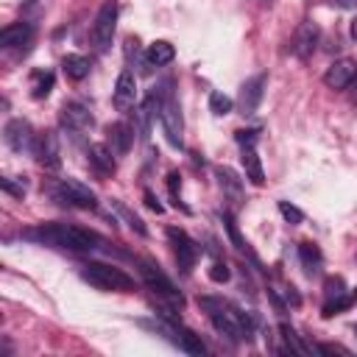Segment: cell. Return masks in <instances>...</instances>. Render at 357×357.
<instances>
[{
	"label": "cell",
	"mask_w": 357,
	"mask_h": 357,
	"mask_svg": "<svg viewBox=\"0 0 357 357\" xmlns=\"http://www.w3.org/2000/svg\"><path fill=\"white\" fill-rule=\"evenodd\" d=\"M198 307L209 315L212 326H215L220 335H226V337H231V340H251V335H254L251 318H248L240 307H234L231 301L218 298V296H201V298H198Z\"/></svg>",
	"instance_id": "cell-1"
},
{
	"label": "cell",
	"mask_w": 357,
	"mask_h": 357,
	"mask_svg": "<svg viewBox=\"0 0 357 357\" xmlns=\"http://www.w3.org/2000/svg\"><path fill=\"white\" fill-rule=\"evenodd\" d=\"M25 237L64 251H92L98 245V234L73 223H39L36 229H28Z\"/></svg>",
	"instance_id": "cell-2"
},
{
	"label": "cell",
	"mask_w": 357,
	"mask_h": 357,
	"mask_svg": "<svg viewBox=\"0 0 357 357\" xmlns=\"http://www.w3.org/2000/svg\"><path fill=\"white\" fill-rule=\"evenodd\" d=\"M81 276L92 287L106 290V293H131L134 290V279L128 273H123L120 268H112L106 262H86V265H81Z\"/></svg>",
	"instance_id": "cell-3"
},
{
	"label": "cell",
	"mask_w": 357,
	"mask_h": 357,
	"mask_svg": "<svg viewBox=\"0 0 357 357\" xmlns=\"http://www.w3.org/2000/svg\"><path fill=\"white\" fill-rule=\"evenodd\" d=\"M159 123L165 128V137L173 148H181L184 145V117H181V106H178V98L173 95V89L167 86L162 92V100H159Z\"/></svg>",
	"instance_id": "cell-4"
},
{
	"label": "cell",
	"mask_w": 357,
	"mask_h": 357,
	"mask_svg": "<svg viewBox=\"0 0 357 357\" xmlns=\"http://www.w3.org/2000/svg\"><path fill=\"white\" fill-rule=\"evenodd\" d=\"M50 195H53L59 204L73 206V209H95V206H98L95 192H92L86 184L75 181V178H61V181H56V184L50 187Z\"/></svg>",
	"instance_id": "cell-5"
},
{
	"label": "cell",
	"mask_w": 357,
	"mask_h": 357,
	"mask_svg": "<svg viewBox=\"0 0 357 357\" xmlns=\"http://www.w3.org/2000/svg\"><path fill=\"white\" fill-rule=\"evenodd\" d=\"M114 25H117V3H114V0H106V3L98 8L95 22H92V28H89V39H92V45H95L98 53L109 50L112 36H114Z\"/></svg>",
	"instance_id": "cell-6"
},
{
	"label": "cell",
	"mask_w": 357,
	"mask_h": 357,
	"mask_svg": "<svg viewBox=\"0 0 357 357\" xmlns=\"http://www.w3.org/2000/svg\"><path fill=\"white\" fill-rule=\"evenodd\" d=\"M159 329L181 349V351H187V354H204L206 351V346L201 343V337L192 332V329H184L176 318H167V321H159Z\"/></svg>",
	"instance_id": "cell-7"
},
{
	"label": "cell",
	"mask_w": 357,
	"mask_h": 357,
	"mask_svg": "<svg viewBox=\"0 0 357 357\" xmlns=\"http://www.w3.org/2000/svg\"><path fill=\"white\" fill-rule=\"evenodd\" d=\"M167 237H170V243H173V254H176L178 271H181V273H190V271L195 268V259H198V245L187 237L184 229H176V226L167 229Z\"/></svg>",
	"instance_id": "cell-8"
},
{
	"label": "cell",
	"mask_w": 357,
	"mask_h": 357,
	"mask_svg": "<svg viewBox=\"0 0 357 357\" xmlns=\"http://www.w3.org/2000/svg\"><path fill=\"white\" fill-rule=\"evenodd\" d=\"M3 139H6V145H8L11 151H17V153H22V151H33V145H36V134H33L31 123H28V120H20V117L6 123V128H3Z\"/></svg>",
	"instance_id": "cell-9"
},
{
	"label": "cell",
	"mask_w": 357,
	"mask_h": 357,
	"mask_svg": "<svg viewBox=\"0 0 357 357\" xmlns=\"http://www.w3.org/2000/svg\"><path fill=\"white\" fill-rule=\"evenodd\" d=\"M33 156L42 167L56 170L61 165V148H59V137L56 131H42L36 134V145H33Z\"/></svg>",
	"instance_id": "cell-10"
},
{
	"label": "cell",
	"mask_w": 357,
	"mask_h": 357,
	"mask_svg": "<svg viewBox=\"0 0 357 357\" xmlns=\"http://www.w3.org/2000/svg\"><path fill=\"white\" fill-rule=\"evenodd\" d=\"M349 304H351V298H349V290H346L343 279H340V276H329L326 284H324V315H326V318H329V315H337V312H343Z\"/></svg>",
	"instance_id": "cell-11"
},
{
	"label": "cell",
	"mask_w": 357,
	"mask_h": 357,
	"mask_svg": "<svg viewBox=\"0 0 357 357\" xmlns=\"http://www.w3.org/2000/svg\"><path fill=\"white\" fill-rule=\"evenodd\" d=\"M354 78H357V61H351V59H337L324 73V84L329 89H349Z\"/></svg>",
	"instance_id": "cell-12"
},
{
	"label": "cell",
	"mask_w": 357,
	"mask_h": 357,
	"mask_svg": "<svg viewBox=\"0 0 357 357\" xmlns=\"http://www.w3.org/2000/svg\"><path fill=\"white\" fill-rule=\"evenodd\" d=\"M318 36H321V31H318L315 22H301L296 28V33H293V45H290L293 53L298 59H310L315 53V47H318Z\"/></svg>",
	"instance_id": "cell-13"
},
{
	"label": "cell",
	"mask_w": 357,
	"mask_h": 357,
	"mask_svg": "<svg viewBox=\"0 0 357 357\" xmlns=\"http://www.w3.org/2000/svg\"><path fill=\"white\" fill-rule=\"evenodd\" d=\"M59 120H61V126L70 128V131H84V128H92V123H95V120H92V112H89L84 103H78V100L64 103Z\"/></svg>",
	"instance_id": "cell-14"
},
{
	"label": "cell",
	"mask_w": 357,
	"mask_h": 357,
	"mask_svg": "<svg viewBox=\"0 0 357 357\" xmlns=\"http://www.w3.org/2000/svg\"><path fill=\"white\" fill-rule=\"evenodd\" d=\"M265 84H268V78L265 75H254V78H248L243 86H240V112L243 114H254L257 112V106H259V100H262V92H265Z\"/></svg>",
	"instance_id": "cell-15"
},
{
	"label": "cell",
	"mask_w": 357,
	"mask_h": 357,
	"mask_svg": "<svg viewBox=\"0 0 357 357\" xmlns=\"http://www.w3.org/2000/svg\"><path fill=\"white\" fill-rule=\"evenodd\" d=\"M114 106L120 109V112H128L134 103H137V78H134V73H128V70H123L120 75H117V84H114Z\"/></svg>",
	"instance_id": "cell-16"
},
{
	"label": "cell",
	"mask_w": 357,
	"mask_h": 357,
	"mask_svg": "<svg viewBox=\"0 0 357 357\" xmlns=\"http://www.w3.org/2000/svg\"><path fill=\"white\" fill-rule=\"evenodd\" d=\"M33 39V25L31 22H14V25H6L0 31V47H25L28 42Z\"/></svg>",
	"instance_id": "cell-17"
},
{
	"label": "cell",
	"mask_w": 357,
	"mask_h": 357,
	"mask_svg": "<svg viewBox=\"0 0 357 357\" xmlns=\"http://www.w3.org/2000/svg\"><path fill=\"white\" fill-rule=\"evenodd\" d=\"M106 134H109V148H112V153L126 156L128 148H131V142H134V128H131L128 123H112Z\"/></svg>",
	"instance_id": "cell-18"
},
{
	"label": "cell",
	"mask_w": 357,
	"mask_h": 357,
	"mask_svg": "<svg viewBox=\"0 0 357 357\" xmlns=\"http://www.w3.org/2000/svg\"><path fill=\"white\" fill-rule=\"evenodd\" d=\"M240 148H243L240 159H243V167H245V178H248L251 184L262 187V184H265V170H262V162H259V156H257L254 142H245V145H240Z\"/></svg>",
	"instance_id": "cell-19"
},
{
	"label": "cell",
	"mask_w": 357,
	"mask_h": 357,
	"mask_svg": "<svg viewBox=\"0 0 357 357\" xmlns=\"http://www.w3.org/2000/svg\"><path fill=\"white\" fill-rule=\"evenodd\" d=\"M89 165L95 167L98 176H112L114 173V156H112V148L103 145V142H95L89 145Z\"/></svg>",
	"instance_id": "cell-20"
},
{
	"label": "cell",
	"mask_w": 357,
	"mask_h": 357,
	"mask_svg": "<svg viewBox=\"0 0 357 357\" xmlns=\"http://www.w3.org/2000/svg\"><path fill=\"white\" fill-rule=\"evenodd\" d=\"M145 59H148L151 67H165V64H170V61L176 59V47H173L167 39H156L153 45H148Z\"/></svg>",
	"instance_id": "cell-21"
},
{
	"label": "cell",
	"mask_w": 357,
	"mask_h": 357,
	"mask_svg": "<svg viewBox=\"0 0 357 357\" xmlns=\"http://www.w3.org/2000/svg\"><path fill=\"white\" fill-rule=\"evenodd\" d=\"M89 59L86 56H81V53H70V56H64V61H61V70H64V75L70 78V81H84L86 75H89Z\"/></svg>",
	"instance_id": "cell-22"
},
{
	"label": "cell",
	"mask_w": 357,
	"mask_h": 357,
	"mask_svg": "<svg viewBox=\"0 0 357 357\" xmlns=\"http://www.w3.org/2000/svg\"><path fill=\"white\" fill-rule=\"evenodd\" d=\"M298 257H301V265H304L307 276H315L321 271V251L312 243H298Z\"/></svg>",
	"instance_id": "cell-23"
},
{
	"label": "cell",
	"mask_w": 357,
	"mask_h": 357,
	"mask_svg": "<svg viewBox=\"0 0 357 357\" xmlns=\"http://www.w3.org/2000/svg\"><path fill=\"white\" fill-rule=\"evenodd\" d=\"M279 332H282V340H284V351H293V354H310L312 351V346H307L290 324H279Z\"/></svg>",
	"instance_id": "cell-24"
},
{
	"label": "cell",
	"mask_w": 357,
	"mask_h": 357,
	"mask_svg": "<svg viewBox=\"0 0 357 357\" xmlns=\"http://www.w3.org/2000/svg\"><path fill=\"white\" fill-rule=\"evenodd\" d=\"M53 89V73H39L36 78H33V86H31V95L36 98V100H42V98H47V92Z\"/></svg>",
	"instance_id": "cell-25"
},
{
	"label": "cell",
	"mask_w": 357,
	"mask_h": 357,
	"mask_svg": "<svg viewBox=\"0 0 357 357\" xmlns=\"http://www.w3.org/2000/svg\"><path fill=\"white\" fill-rule=\"evenodd\" d=\"M231 106H234V103H231V98H229V95H223V92H212V95H209V109H212L218 117L229 114V112H231Z\"/></svg>",
	"instance_id": "cell-26"
},
{
	"label": "cell",
	"mask_w": 357,
	"mask_h": 357,
	"mask_svg": "<svg viewBox=\"0 0 357 357\" xmlns=\"http://www.w3.org/2000/svg\"><path fill=\"white\" fill-rule=\"evenodd\" d=\"M114 209H117V215H123V218H126V223H128V226H131V229H134L137 234H148V229H145V223H142V220H139V218H137L134 212H128V206H126V204H120V201H114Z\"/></svg>",
	"instance_id": "cell-27"
},
{
	"label": "cell",
	"mask_w": 357,
	"mask_h": 357,
	"mask_svg": "<svg viewBox=\"0 0 357 357\" xmlns=\"http://www.w3.org/2000/svg\"><path fill=\"white\" fill-rule=\"evenodd\" d=\"M218 178H220V187H226L234 198L240 195V181H237V176H234L229 167H220V170H218Z\"/></svg>",
	"instance_id": "cell-28"
},
{
	"label": "cell",
	"mask_w": 357,
	"mask_h": 357,
	"mask_svg": "<svg viewBox=\"0 0 357 357\" xmlns=\"http://www.w3.org/2000/svg\"><path fill=\"white\" fill-rule=\"evenodd\" d=\"M279 212H282V218L287 220V223H301L304 220V215H301V209H296L293 204H287V201H279Z\"/></svg>",
	"instance_id": "cell-29"
},
{
	"label": "cell",
	"mask_w": 357,
	"mask_h": 357,
	"mask_svg": "<svg viewBox=\"0 0 357 357\" xmlns=\"http://www.w3.org/2000/svg\"><path fill=\"white\" fill-rule=\"evenodd\" d=\"M223 220H226V229H229V237L234 240V245H237L240 251H245V240L240 237V231H237V226H234V220H231V215H223Z\"/></svg>",
	"instance_id": "cell-30"
},
{
	"label": "cell",
	"mask_w": 357,
	"mask_h": 357,
	"mask_svg": "<svg viewBox=\"0 0 357 357\" xmlns=\"http://www.w3.org/2000/svg\"><path fill=\"white\" fill-rule=\"evenodd\" d=\"M209 279H212V282H226V279H229V265H226V262H212Z\"/></svg>",
	"instance_id": "cell-31"
},
{
	"label": "cell",
	"mask_w": 357,
	"mask_h": 357,
	"mask_svg": "<svg viewBox=\"0 0 357 357\" xmlns=\"http://www.w3.org/2000/svg\"><path fill=\"white\" fill-rule=\"evenodd\" d=\"M167 187H170V195L176 198L173 204L178 206V192H181V176H178L176 170H173V173H167Z\"/></svg>",
	"instance_id": "cell-32"
},
{
	"label": "cell",
	"mask_w": 357,
	"mask_h": 357,
	"mask_svg": "<svg viewBox=\"0 0 357 357\" xmlns=\"http://www.w3.org/2000/svg\"><path fill=\"white\" fill-rule=\"evenodd\" d=\"M318 351H326V354H335V351H337V354H349V351H346L343 346H337V343H321Z\"/></svg>",
	"instance_id": "cell-33"
},
{
	"label": "cell",
	"mask_w": 357,
	"mask_h": 357,
	"mask_svg": "<svg viewBox=\"0 0 357 357\" xmlns=\"http://www.w3.org/2000/svg\"><path fill=\"white\" fill-rule=\"evenodd\" d=\"M3 190L11 192V195H22V192H25V187H17L11 178H3Z\"/></svg>",
	"instance_id": "cell-34"
},
{
	"label": "cell",
	"mask_w": 357,
	"mask_h": 357,
	"mask_svg": "<svg viewBox=\"0 0 357 357\" xmlns=\"http://www.w3.org/2000/svg\"><path fill=\"white\" fill-rule=\"evenodd\" d=\"M145 204H148V206H151L153 212H162V204H159V201L153 198V192H145Z\"/></svg>",
	"instance_id": "cell-35"
},
{
	"label": "cell",
	"mask_w": 357,
	"mask_h": 357,
	"mask_svg": "<svg viewBox=\"0 0 357 357\" xmlns=\"http://www.w3.org/2000/svg\"><path fill=\"white\" fill-rule=\"evenodd\" d=\"M349 95H351V100H354V103H357V78H354V81H351V86H349Z\"/></svg>",
	"instance_id": "cell-36"
},
{
	"label": "cell",
	"mask_w": 357,
	"mask_h": 357,
	"mask_svg": "<svg viewBox=\"0 0 357 357\" xmlns=\"http://www.w3.org/2000/svg\"><path fill=\"white\" fill-rule=\"evenodd\" d=\"M332 3H337V6H343V8H351V6H357V0H332Z\"/></svg>",
	"instance_id": "cell-37"
},
{
	"label": "cell",
	"mask_w": 357,
	"mask_h": 357,
	"mask_svg": "<svg viewBox=\"0 0 357 357\" xmlns=\"http://www.w3.org/2000/svg\"><path fill=\"white\" fill-rule=\"evenodd\" d=\"M351 36L357 39V17H354V22H351Z\"/></svg>",
	"instance_id": "cell-38"
},
{
	"label": "cell",
	"mask_w": 357,
	"mask_h": 357,
	"mask_svg": "<svg viewBox=\"0 0 357 357\" xmlns=\"http://www.w3.org/2000/svg\"><path fill=\"white\" fill-rule=\"evenodd\" d=\"M25 3H33V0H25Z\"/></svg>",
	"instance_id": "cell-39"
},
{
	"label": "cell",
	"mask_w": 357,
	"mask_h": 357,
	"mask_svg": "<svg viewBox=\"0 0 357 357\" xmlns=\"http://www.w3.org/2000/svg\"><path fill=\"white\" fill-rule=\"evenodd\" d=\"M354 332H357V326H354Z\"/></svg>",
	"instance_id": "cell-40"
},
{
	"label": "cell",
	"mask_w": 357,
	"mask_h": 357,
	"mask_svg": "<svg viewBox=\"0 0 357 357\" xmlns=\"http://www.w3.org/2000/svg\"><path fill=\"white\" fill-rule=\"evenodd\" d=\"M354 298H357V296H354Z\"/></svg>",
	"instance_id": "cell-41"
}]
</instances>
